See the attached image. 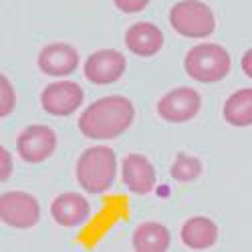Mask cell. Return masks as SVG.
I'll return each instance as SVG.
<instances>
[{"label":"cell","instance_id":"13","mask_svg":"<svg viewBox=\"0 0 252 252\" xmlns=\"http://www.w3.org/2000/svg\"><path fill=\"white\" fill-rule=\"evenodd\" d=\"M125 45L137 57H154L163 47V34L152 23H135L125 32Z\"/></svg>","mask_w":252,"mask_h":252},{"label":"cell","instance_id":"4","mask_svg":"<svg viewBox=\"0 0 252 252\" xmlns=\"http://www.w3.org/2000/svg\"><path fill=\"white\" fill-rule=\"evenodd\" d=\"M172 29L188 38H206L214 32V14L200 0H182L170 10Z\"/></svg>","mask_w":252,"mask_h":252},{"label":"cell","instance_id":"1","mask_svg":"<svg viewBox=\"0 0 252 252\" xmlns=\"http://www.w3.org/2000/svg\"><path fill=\"white\" fill-rule=\"evenodd\" d=\"M135 119L133 103L123 95L95 101L79 117V129L89 139H115L129 129Z\"/></svg>","mask_w":252,"mask_h":252},{"label":"cell","instance_id":"16","mask_svg":"<svg viewBox=\"0 0 252 252\" xmlns=\"http://www.w3.org/2000/svg\"><path fill=\"white\" fill-rule=\"evenodd\" d=\"M224 119L234 127L252 125V89H240L226 99Z\"/></svg>","mask_w":252,"mask_h":252},{"label":"cell","instance_id":"19","mask_svg":"<svg viewBox=\"0 0 252 252\" xmlns=\"http://www.w3.org/2000/svg\"><path fill=\"white\" fill-rule=\"evenodd\" d=\"M113 4H115L121 12L135 14V12H141L145 6H148L150 0H113Z\"/></svg>","mask_w":252,"mask_h":252},{"label":"cell","instance_id":"21","mask_svg":"<svg viewBox=\"0 0 252 252\" xmlns=\"http://www.w3.org/2000/svg\"><path fill=\"white\" fill-rule=\"evenodd\" d=\"M240 65H242V71L252 79V49H248L240 61Z\"/></svg>","mask_w":252,"mask_h":252},{"label":"cell","instance_id":"8","mask_svg":"<svg viewBox=\"0 0 252 252\" xmlns=\"http://www.w3.org/2000/svg\"><path fill=\"white\" fill-rule=\"evenodd\" d=\"M43 109L55 117H67L79 109L83 103V89L73 81L51 83L40 95Z\"/></svg>","mask_w":252,"mask_h":252},{"label":"cell","instance_id":"10","mask_svg":"<svg viewBox=\"0 0 252 252\" xmlns=\"http://www.w3.org/2000/svg\"><path fill=\"white\" fill-rule=\"evenodd\" d=\"M38 67L53 77H67L79 67V53L65 43H53L38 55Z\"/></svg>","mask_w":252,"mask_h":252},{"label":"cell","instance_id":"17","mask_svg":"<svg viewBox=\"0 0 252 252\" xmlns=\"http://www.w3.org/2000/svg\"><path fill=\"white\" fill-rule=\"evenodd\" d=\"M202 161L198 158H192V156H186V154H180L178 159L174 161L172 165V178L178 180V182H192L196 178H200L202 174Z\"/></svg>","mask_w":252,"mask_h":252},{"label":"cell","instance_id":"9","mask_svg":"<svg viewBox=\"0 0 252 252\" xmlns=\"http://www.w3.org/2000/svg\"><path fill=\"white\" fill-rule=\"evenodd\" d=\"M125 67H127V63L119 51L103 49L93 53L85 61V77L95 85H111L123 77Z\"/></svg>","mask_w":252,"mask_h":252},{"label":"cell","instance_id":"18","mask_svg":"<svg viewBox=\"0 0 252 252\" xmlns=\"http://www.w3.org/2000/svg\"><path fill=\"white\" fill-rule=\"evenodd\" d=\"M0 95H2V103H0V115L6 117L16 105V95H14V87L10 85V81L6 75L0 77Z\"/></svg>","mask_w":252,"mask_h":252},{"label":"cell","instance_id":"12","mask_svg":"<svg viewBox=\"0 0 252 252\" xmlns=\"http://www.w3.org/2000/svg\"><path fill=\"white\" fill-rule=\"evenodd\" d=\"M51 214H53V218L59 226L75 228V226L83 224L89 218L91 206L83 196H79L75 192H65V194H61L53 200Z\"/></svg>","mask_w":252,"mask_h":252},{"label":"cell","instance_id":"3","mask_svg":"<svg viewBox=\"0 0 252 252\" xmlns=\"http://www.w3.org/2000/svg\"><path fill=\"white\" fill-rule=\"evenodd\" d=\"M230 55L224 47L214 43H202L186 55V73L200 83H218L230 71Z\"/></svg>","mask_w":252,"mask_h":252},{"label":"cell","instance_id":"14","mask_svg":"<svg viewBox=\"0 0 252 252\" xmlns=\"http://www.w3.org/2000/svg\"><path fill=\"white\" fill-rule=\"evenodd\" d=\"M218 240V226L206 218L194 216L182 226V242L192 250H206Z\"/></svg>","mask_w":252,"mask_h":252},{"label":"cell","instance_id":"11","mask_svg":"<svg viewBox=\"0 0 252 252\" xmlns=\"http://www.w3.org/2000/svg\"><path fill=\"white\" fill-rule=\"evenodd\" d=\"M123 184L133 194H150L156 186V170L152 161L141 154H129L123 159Z\"/></svg>","mask_w":252,"mask_h":252},{"label":"cell","instance_id":"20","mask_svg":"<svg viewBox=\"0 0 252 252\" xmlns=\"http://www.w3.org/2000/svg\"><path fill=\"white\" fill-rule=\"evenodd\" d=\"M0 158H2V180L6 182L12 172V161H10V154L6 148H0Z\"/></svg>","mask_w":252,"mask_h":252},{"label":"cell","instance_id":"15","mask_svg":"<svg viewBox=\"0 0 252 252\" xmlns=\"http://www.w3.org/2000/svg\"><path fill=\"white\" fill-rule=\"evenodd\" d=\"M170 242V230L159 222H145L133 232V248L137 252H165Z\"/></svg>","mask_w":252,"mask_h":252},{"label":"cell","instance_id":"5","mask_svg":"<svg viewBox=\"0 0 252 252\" xmlns=\"http://www.w3.org/2000/svg\"><path fill=\"white\" fill-rule=\"evenodd\" d=\"M0 218L12 228H32L40 218L38 202L27 192H6L0 198Z\"/></svg>","mask_w":252,"mask_h":252},{"label":"cell","instance_id":"7","mask_svg":"<svg viewBox=\"0 0 252 252\" xmlns=\"http://www.w3.org/2000/svg\"><path fill=\"white\" fill-rule=\"evenodd\" d=\"M57 133L47 125H31L16 139V152L29 163H40L53 156Z\"/></svg>","mask_w":252,"mask_h":252},{"label":"cell","instance_id":"2","mask_svg":"<svg viewBox=\"0 0 252 252\" xmlns=\"http://www.w3.org/2000/svg\"><path fill=\"white\" fill-rule=\"evenodd\" d=\"M117 172L115 152L107 145H97L83 152L77 161V182L89 194H101L109 190Z\"/></svg>","mask_w":252,"mask_h":252},{"label":"cell","instance_id":"6","mask_svg":"<svg viewBox=\"0 0 252 252\" xmlns=\"http://www.w3.org/2000/svg\"><path fill=\"white\" fill-rule=\"evenodd\" d=\"M202 107V97L192 87H178L165 93L158 103V113L170 123H186L198 115Z\"/></svg>","mask_w":252,"mask_h":252}]
</instances>
